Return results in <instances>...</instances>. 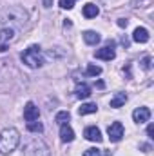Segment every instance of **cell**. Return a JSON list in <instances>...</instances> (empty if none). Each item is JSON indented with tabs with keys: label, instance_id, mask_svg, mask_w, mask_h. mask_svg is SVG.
<instances>
[{
	"label": "cell",
	"instance_id": "26",
	"mask_svg": "<svg viewBox=\"0 0 154 156\" xmlns=\"http://www.w3.org/2000/svg\"><path fill=\"white\" fill-rule=\"evenodd\" d=\"M51 4H53L51 0H44V5H45V7H51Z\"/></svg>",
	"mask_w": 154,
	"mask_h": 156
},
{
	"label": "cell",
	"instance_id": "24",
	"mask_svg": "<svg viewBox=\"0 0 154 156\" xmlns=\"http://www.w3.org/2000/svg\"><path fill=\"white\" fill-rule=\"evenodd\" d=\"M147 134H149V138H154V125L152 123L147 127Z\"/></svg>",
	"mask_w": 154,
	"mask_h": 156
},
{
	"label": "cell",
	"instance_id": "21",
	"mask_svg": "<svg viewBox=\"0 0 154 156\" xmlns=\"http://www.w3.org/2000/svg\"><path fill=\"white\" fill-rule=\"evenodd\" d=\"M62 9H73L75 7V0H60L58 2Z\"/></svg>",
	"mask_w": 154,
	"mask_h": 156
},
{
	"label": "cell",
	"instance_id": "3",
	"mask_svg": "<svg viewBox=\"0 0 154 156\" xmlns=\"http://www.w3.org/2000/svg\"><path fill=\"white\" fill-rule=\"evenodd\" d=\"M22 62L31 67V69H37V67H42L44 66V55H42V49L40 45H29L24 53H22Z\"/></svg>",
	"mask_w": 154,
	"mask_h": 156
},
{
	"label": "cell",
	"instance_id": "18",
	"mask_svg": "<svg viewBox=\"0 0 154 156\" xmlns=\"http://www.w3.org/2000/svg\"><path fill=\"white\" fill-rule=\"evenodd\" d=\"M69 118H71L69 111H60V113L54 116V122H56L58 125H64V123H67V122H69Z\"/></svg>",
	"mask_w": 154,
	"mask_h": 156
},
{
	"label": "cell",
	"instance_id": "5",
	"mask_svg": "<svg viewBox=\"0 0 154 156\" xmlns=\"http://www.w3.org/2000/svg\"><path fill=\"white\" fill-rule=\"evenodd\" d=\"M15 38H16V31H15V29H11V27H2V31H0V53L7 51L9 45L15 42Z\"/></svg>",
	"mask_w": 154,
	"mask_h": 156
},
{
	"label": "cell",
	"instance_id": "15",
	"mask_svg": "<svg viewBox=\"0 0 154 156\" xmlns=\"http://www.w3.org/2000/svg\"><path fill=\"white\" fill-rule=\"evenodd\" d=\"M83 40H85V44H89V45H96V44L102 40V37H100L96 31H85V33H83Z\"/></svg>",
	"mask_w": 154,
	"mask_h": 156
},
{
	"label": "cell",
	"instance_id": "8",
	"mask_svg": "<svg viewBox=\"0 0 154 156\" xmlns=\"http://www.w3.org/2000/svg\"><path fill=\"white\" fill-rule=\"evenodd\" d=\"M24 118H26L27 122H35V120L40 118V109L33 104V102H27V104H26V107H24Z\"/></svg>",
	"mask_w": 154,
	"mask_h": 156
},
{
	"label": "cell",
	"instance_id": "7",
	"mask_svg": "<svg viewBox=\"0 0 154 156\" xmlns=\"http://www.w3.org/2000/svg\"><path fill=\"white\" fill-rule=\"evenodd\" d=\"M107 134H109L111 142H120V140L123 138V125H121V122L111 123L109 129H107Z\"/></svg>",
	"mask_w": 154,
	"mask_h": 156
},
{
	"label": "cell",
	"instance_id": "11",
	"mask_svg": "<svg viewBox=\"0 0 154 156\" xmlns=\"http://www.w3.org/2000/svg\"><path fill=\"white\" fill-rule=\"evenodd\" d=\"M60 140H62L64 144H67V142H73V140H75V131H73L67 123L60 125Z\"/></svg>",
	"mask_w": 154,
	"mask_h": 156
},
{
	"label": "cell",
	"instance_id": "22",
	"mask_svg": "<svg viewBox=\"0 0 154 156\" xmlns=\"http://www.w3.org/2000/svg\"><path fill=\"white\" fill-rule=\"evenodd\" d=\"M83 156H102V151L100 149H96V147H91V149H87Z\"/></svg>",
	"mask_w": 154,
	"mask_h": 156
},
{
	"label": "cell",
	"instance_id": "16",
	"mask_svg": "<svg viewBox=\"0 0 154 156\" xmlns=\"http://www.w3.org/2000/svg\"><path fill=\"white\" fill-rule=\"evenodd\" d=\"M76 96L78 98H89L91 96V87L87 85V83H78L76 85Z\"/></svg>",
	"mask_w": 154,
	"mask_h": 156
},
{
	"label": "cell",
	"instance_id": "2",
	"mask_svg": "<svg viewBox=\"0 0 154 156\" xmlns=\"http://www.w3.org/2000/svg\"><path fill=\"white\" fill-rule=\"evenodd\" d=\"M26 20H27V13L22 9V7H11L9 11H5V15L2 16V24L5 26V27H11V29H18V27H22L24 24H26Z\"/></svg>",
	"mask_w": 154,
	"mask_h": 156
},
{
	"label": "cell",
	"instance_id": "12",
	"mask_svg": "<svg viewBox=\"0 0 154 156\" xmlns=\"http://www.w3.org/2000/svg\"><path fill=\"white\" fill-rule=\"evenodd\" d=\"M132 40L138 42V44H145V42H149V31H147L145 27H136L134 33H132Z\"/></svg>",
	"mask_w": 154,
	"mask_h": 156
},
{
	"label": "cell",
	"instance_id": "25",
	"mask_svg": "<svg viewBox=\"0 0 154 156\" xmlns=\"http://www.w3.org/2000/svg\"><path fill=\"white\" fill-rule=\"evenodd\" d=\"M127 24H129V20H125V18H120L118 20V26L120 27H127Z\"/></svg>",
	"mask_w": 154,
	"mask_h": 156
},
{
	"label": "cell",
	"instance_id": "13",
	"mask_svg": "<svg viewBox=\"0 0 154 156\" xmlns=\"http://www.w3.org/2000/svg\"><path fill=\"white\" fill-rule=\"evenodd\" d=\"M82 13H83L85 18H96L98 13H100V9H98V5H94V4H85Z\"/></svg>",
	"mask_w": 154,
	"mask_h": 156
},
{
	"label": "cell",
	"instance_id": "1",
	"mask_svg": "<svg viewBox=\"0 0 154 156\" xmlns=\"http://www.w3.org/2000/svg\"><path fill=\"white\" fill-rule=\"evenodd\" d=\"M20 144V133L15 127H7L0 133V154H11Z\"/></svg>",
	"mask_w": 154,
	"mask_h": 156
},
{
	"label": "cell",
	"instance_id": "14",
	"mask_svg": "<svg viewBox=\"0 0 154 156\" xmlns=\"http://www.w3.org/2000/svg\"><path fill=\"white\" fill-rule=\"evenodd\" d=\"M125 102H127V94H125V93H116L114 96L111 98V107H113V109H118V107H121Z\"/></svg>",
	"mask_w": 154,
	"mask_h": 156
},
{
	"label": "cell",
	"instance_id": "6",
	"mask_svg": "<svg viewBox=\"0 0 154 156\" xmlns=\"http://www.w3.org/2000/svg\"><path fill=\"white\" fill-rule=\"evenodd\" d=\"M94 56H96V58H100V60H114V58H116L114 42H109V44H107L105 47L98 49V51L94 53Z\"/></svg>",
	"mask_w": 154,
	"mask_h": 156
},
{
	"label": "cell",
	"instance_id": "23",
	"mask_svg": "<svg viewBox=\"0 0 154 156\" xmlns=\"http://www.w3.org/2000/svg\"><path fill=\"white\" fill-rule=\"evenodd\" d=\"M142 67H143L145 71L151 69V56H143V60H142Z\"/></svg>",
	"mask_w": 154,
	"mask_h": 156
},
{
	"label": "cell",
	"instance_id": "10",
	"mask_svg": "<svg viewBox=\"0 0 154 156\" xmlns=\"http://www.w3.org/2000/svg\"><path fill=\"white\" fill-rule=\"evenodd\" d=\"M83 136L89 140V142H102V133H100V129L98 127H94V125H91V127H87L85 129V133H83Z\"/></svg>",
	"mask_w": 154,
	"mask_h": 156
},
{
	"label": "cell",
	"instance_id": "19",
	"mask_svg": "<svg viewBox=\"0 0 154 156\" xmlns=\"http://www.w3.org/2000/svg\"><path fill=\"white\" fill-rule=\"evenodd\" d=\"M27 131H31V133H42L44 131V125L40 123V122H27Z\"/></svg>",
	"mask_w": 154,
	"mask_h": 156
},
{
	"label": "cell",
	"instance_id": "17",
	"mask_svg": "<svg viewBox=\"0 0 154 156\" xmlns=\"http://www.w3.org/2000/svg\"><path fill=\"white\" fill-rule=\"evenodd\" d=\"M96 104H83L80 109H78V113L83 116V115H93V113H96Z\"/></svg>",
	"mask_w": 154,
	"mask_h": 156
},
{
	"label": "cell",
	"instance_id": "20",
	"mask_svg": "<svg viewBox=\"0 0 154 156\" xmlns=\"http://www.w3.org/2000/svg\"><path fill=\"white\" fill-rule=\"evenodd\" d=\"M87 75L89 76H98V75H102V67L94 66V64H89L87 66Z\"/></svg>",
	"mask_w": 154,
	"mask_h": 156
},
{
	"label": "cell",
	"instance_id": "4",
	"mask_svg": "<svg viewBox=\"0 0 154 156\" xmlns=\"http://www.w3.org/2000/svg\"><path fill=\"white\" fill-rule=\"evenodd\" d=\"M26 154L27 156H49L47 145L42 140H31L26 147Z\"/></svg>",
	"mask_w": 154,
	"mask_h": 156
},
{
	"label": "cell",
	"instance_id": "9",
	"mask_svg": "<svg viewBox=\"0 0 154 156\" xmlns=\"http://www.w3.org/2000/svg\"><path fill=\"white\" fill-rule=\"evenodd\" d=\"M149 118H151V109L149 107H138L132 113V120L136 123H145V122H149Z\"/></svg>",
	"mask_w": 154,
	"mask_h": 156
}]
</instances>
